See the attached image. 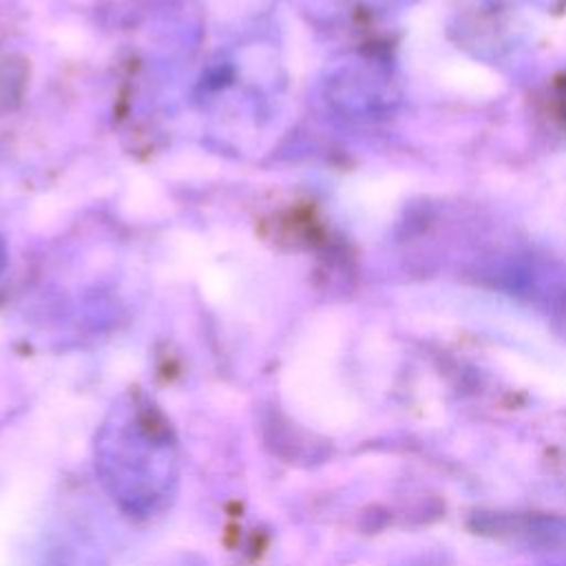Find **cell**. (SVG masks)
<instances>
[{"mask_svg": "<svg viewBox=\"0 0 566 566\" xmlns=\"http://www.w3.org/2000/svg\"><path fill=\"white\" fill-rule=\"evenodd\" d=\"M559 102H562V108L566 113V80H564V88H562V95H559ZM566 117V115H564Z\"/></svg>", "mask_w": 566, "mask_h": 566, "instance_id": "1", "label": "cell"}]
</instances>
